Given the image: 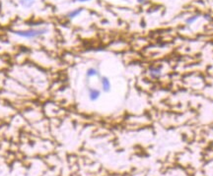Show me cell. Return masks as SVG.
Returning a JSON list of instances; mask_svg holds the SVG:
<instances>
[{
    "mask_svg": "<svg viewBox=\"0 0 213 176\" xmlns=\"http://www.w3.org/2000/svg\"><path fill=\"white\" fill-rule=\"evenodd\" d=\"M82 11H83V8H77V9H74L72 11L68 12L67 17L69 19H74V18H76L77 16L80 15L82 13Z\"/></svg>",
    "mask_w": 213,
    "mask_h": 176,
    "instance_id": "cell-6",
    "label": "cell"
},
{
    "mask_svg": "<svg viewBox=\"0 0 213 176\" xmlns=\"http://www.w3.org/2000/svg\"><path fill=\"white\" fill-rule=\"evenodd\" d=\"M161 73H162V67L161 66L160 67L154 66L149 69V74L152 78H159L161 76Z\"/></svg>",
    "mask_w": 213,
    "mask_h": 176,
    "instance_id": "cell-5",
    "label": "cell"
},
{
    "mask_svg": "<svg viewBox=\"0 0 213 176\" xmlns=\"http://www.w3.org/2000/svg\"><path fill=\"white\" fill-rule=\"evenodd\" d=\"M19 2H20V5L22 7L29 9V8H31L35 4V0H20Z\"/></svg>",
    "mask_w": 213,
    "mask_h": 176,
    "instance_id": "cell-7",
    "label": "cell"
},
{
    "mask_svg": "<svg viewBox=\"0 0 213 176\" xmlns=\"http://www.w3.org/2000/svg\"><path fill=\"white\" fill-rule=\"evenodd\" d=\"M75 2H81V3H83V2H89V1H91V0H74Z\"/></svg>",
    "mask_w": 213,
    "mask_h": 176,
    "instance_id": "cell-9",
    "label": "cell"
},
{
    "mask_svg": "<svg viewBox=\"0 0 213 176\" xmlns=\"http://www.w3.org/2000/svg\"><path fill=\"white\" fill-rule=\"evenodd\" d=\"M100 85H101V90L104 93H110L112 90V83L110 78L107 76L100 77Z\"/></svg>",
    "mask_w": 213,
    "mask_h": 176,
    "instance_id": "cell-2",
    "label": "cell"
},
{
    "mask_svg": "<svg viewBox=\"0 0 213 176\" xmlns=\"http://www.w3.org/2000/svg\"><path fill=\"white\" fill-rule=\"evenodd\" d=\"M196 19H197V16L191 17V18H190V19H187V20H186V23H189V24H193Z\"/></svg>",
    "mask_w": 213,
    "mask_h": 176,
    "instance_id": "cell-8",
    "label": "cell"
},
{
    "mask_svg": "<svg viewBox=\"0 0 213 176\" xmlns=\"http://www.w3.org/2000/svg\"><path fill=\"white\" fill-rule=\"evenodd\" d=\"M122 1H128V0H122Z\"/></svg>",
    "mask_w": 213,
    "mask_h": 176,
    "instance_id": "cell-10",
    "label": "cell"
},
{
    "mask_svg": "<svg viewBox=\"0 0 213 176\" xmlns=\"http://www.w3.org/2000/svg\"><path fill=\"white\" fill-rule=\"evenodd\" d=\"M48 32V29H29V30H22V31H15L14 33L16 36L27 40H34L37 37H40L41 36L45 35Z\"/></svg>",
    "mask_w": 213,
    "mask_h": 176,
    "instance_id": "cell-1",
    "label": "cell"
},
{
    "mask_svg": "<svg viewBox=\"0 0 213 176\" xmlns=\"http://www.w3.org/2000/svg\"><path fill=\"white\" fill-rule=\"evenodd\" d=\"M86 78L87 79H92V78H96V77H100V71L95 68V67H89L88 69L86 70Z\"/></svg>",
    "mask_w": 213,
    "mask_h": 176,
    "instance_id": "cell-4",
    "label": "cell"
},
{
    "mask_svg": "<svg viewBox=\"0 0 213 176\" xmlns=\"http://www.w3.org/2000/svg\"><path fill=\"white\" fill-rule=\"evenodd\" d=\"M88 91V98L90 99V102H97L102 94L101 90L97 89V88H92V87L88 88V91Z\"/></svg>",
    "mask_w": 213,
    "mask_h": 176,
    "instance_id": "cell-3",
    "label": "cell"
}]
</instances>
